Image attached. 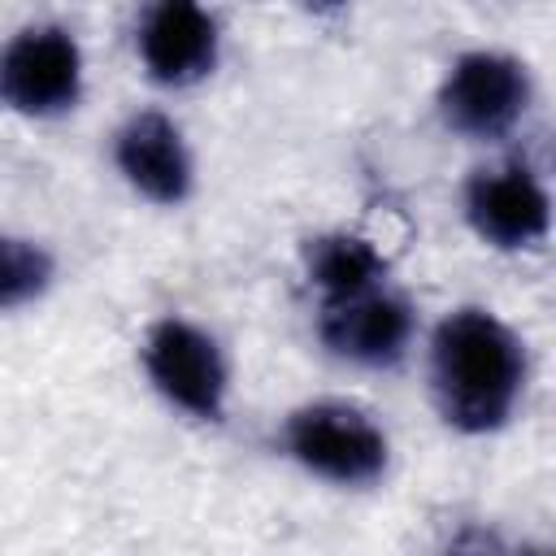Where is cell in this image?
Returning a JSON list of instances; mask_svg holds the SVG:
<instances>
[{"label":"cell","instance_id":"obj_6","mask_svg":"<svg viewBox=\"0 0 556 556\" xmlns=\"http://www.w3.org/2000/svg\"><path fill=\"white\" fill-rule=\"evenodd\" d=\"M460 217L495 252H534L552 235L547 178L526 156L486 161L460 187Z\"/></svg>","mask_w":556,"mask_h":556},{"label":"cell","instance_id":"obj_1","mask_svg":"<svg viewBox=\"0 0 556 556\" xmlns=\"http://www.w3.org/2000/svg\"><path fill=\"white\" fill-rule=\"evenodd\" d=\"M426 387L447 430L469 439L495 434L526 400L530 348L495 308L456 304L426 339Z\"/></svg>","mask_w":556,"mask_h":556},{"label":"cell","instance_id":"obj_12","mask_svg":"<svg viewBox=\"0 0 556 556\" xmlns=\"http://www.w3.org/2000/svg\"><path fill=\"white\" fill-rule=\"evenodd\" d=\"M300 9H308V13H334V9H343L348 0H295Z\"/></svg>","mask_w":556,"mask_h":556},{"label":"cell","instance_id":"obj_7","mask_svg":"<svg viewBox=\"0 0 556 556\" xmlns=\"http://www.w3.org/2000/svg\"><path fill=\"white\" fill-rule=\"evenodd\" d=\"M417 334H421L417 308L395 282L317 304V343L326 348V356H334L348 369H369V374L400 369L413 356Z\"/></svg>","mask_w":556,"mask_h":556},{"label":"cell","instance_id":"obj_5","mask_svg":"<svg viewBox=\"0 0 556 556\" xmlns=\"http://www.w3.org/2000/svg\"><path fill=\"white\" fill-rule=\"evenodd\" d=\"M87 91V56L70 26L61 22H26L0 48V109L52 122L83 104Z\"/></svg>","mask_w":556,"mask_h":556},{"label":"cell","instance_id":"obj_9","mask_svg":"<svg viewBox=\"0 0 556 556\" xmlns=\"http://www.w3.org/2000/svg\"><path fill=\"white\" fill-rule=\"evenodd\" d=\"M109 161L117 178L156 208H178L195 191V152L187 130L161 109L126 113L109 139Z\"/></svg>","mask_w":556,"mask_h":556},{"label":"cell","instance_id":"obj_2","mask_svg":"<svg viewBox=\"0 0 556 556\" xmlns=\"http://www.w3.org/2000/svg\"><path fill=\"white\" fill-rule=\"evenodd\" d=\"M282 456L308 478L343 491L378 486L391 469V434L356 400H304L282 417Z\"/></svg>","mask_w":556,"mask_h":556},{"label":"cell","instance_id":"obj_8","mask_svg":"<svg viewBox=\"0 0 556 556\" xmlns=\"http://www.w3.org/2000/svg\"><path fill=\"white\" fill-rule=\"evenodd\" d=\"M130 35L143 78L161 91H191L222 61V26L208 0H143Z\"/></svg>","mask_w":556,"mask_h":556},{"label":"cell","instance_id":"obj_11","mask_svg":"<svg viewBox=\"0 0 556 556\" xmlns=\"http://www.w3.org/2000/svg\"><path fill=\"white\" fill-rule=\"evenodd\" d=\"M56 282V256L30 235L0 230V313L39 304Z\"/></svg>","mask_w":556,"mask_h":556},{"label":"cell","instance_id":"obj_10","mask_svg":"<svg viewBox=\"0 0 556 556\" xmlns=\"http://www.w3.org/2000/svg\"><path fill=\"white\" fill-rule=\"evenodd\" d=\"M300 265H304V282L317 291V304L391 282L387 252L369 235H356V230H321V235H313L304 243V252H300Z\"/></svg>","mask_w":556,"mask_h":556},{"label":"cell","instance_id":"obj_3","mask_svg":"<svg viewBox=\"0 0 556 556\" xmlns=\"http://www.w3.org/2000/svg\"><path fill=\"white\" fill-rule=\"evenodd\" d=\"M534 109V74L521 56L500 48L460 52L434 91V113L447 135L469 143L513 139Z\"/></svg>","mask_w":556,"mask_h":556},{"label":"cell","instance_id":"obj_4","mask_svg":"<svg viewBox=\"0 0 556 556\" xmlns=\"http://www.w3.org/2000/svg\"><path fill=\"white\" fill-rule=\"evenodd\" d=\"M139 365L148 387L182 417L217 426L230 413V361L217 334L182 313H165L143 330Z\"/></svg>","mask_w":556,"mask_h":556}]
</instances>
